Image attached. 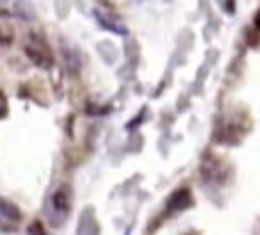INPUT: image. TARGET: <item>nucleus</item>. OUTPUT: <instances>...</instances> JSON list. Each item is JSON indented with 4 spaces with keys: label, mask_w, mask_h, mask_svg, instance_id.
Returning <instances> with one entry per match:
<instances>
[{
    "label": "nucleus",
    "mask_w": 260,
    "mask_h": 235,
    "mask_svg": "<svg viewBox=\"0 0 260 235\" xmlns=\"http://www.w3.org/2000/svg\"><path fill=\"white\" fill-rule=\"evenodd\" d=\"M23 50H25L27 59H30V62L35 64V66L44 69V71H46V69L53 66V62H55L53 50H50L48 41H46L41 35H37V32H32V35H27V37H25Z\"/></svg>",
    "instance_id": "1"
},
{
    "label": "nucleus",
    "mask_w": 260,
    "mask_h": 235,
    "mask_svg": "<svg viewBox=\"0 0 260 235\" xmlns=\"http://www.w3.org/2000/svg\"><path fill=\"white\" fill-rule=\"evenodd\" d=\"M189 206H192V192L183 187V190L171 194L169 204H167V210H169V213H180V210H187Z\"/></svg>",
    "instance_id": "2"
},
{
    "label": "nucleus",
    "mask_w": 260,
    "mask_h": 235,
    "mask_svg": "<svg viewBox=\"0 0 260 235\" xmlns=\"http://www.w3.org/2000/svg\"><path fill=\"white\" fill-rule=\"evenodd\" d=\"M50 206H53L55 213L67 215L71 210V190L69 187H59L53 196H50Z\"/></svg>",
    "instance_id": "3"
},
{
    "label": "nucleus",
    "mask_w": 260,
    "mask_h": 235,
    "mask_svg": "<svg viewBox=\"0 0 260 235\" xmlns=\"http://www.w3.org/2000/svg\"><path fill=\"white\" fill-rule=\"evenodd\" d=\"M14 41V18L9 12L0 9V46H9Z\"/></svg>",
    "instance_id": "4"
},
{
    "label": "nucleus",
    "mask_w": 260,
    "mask_h": 235,
    "mask_svg": "<svg viewBox=\"0 0 260 235\" xmlns=\"http://www.w3.org/2000/svg\"><path fill=\"white\" fill-rule=\"evenodd\" d=\"M62 55H64V64H67L69 71H71V73H78V71H80L82 59H80V53H78L73 46L62 44Z\"/></svg>",
    "instance_id": "5"
},
{
    "label": "nucleus",
    "mask_w": 260,
    "mask_h": 235,
    "mask_svg": "<svg viewBox=\"0 0 260 235\" xmlns=\"http://www.w3.org/2000/svg\"><path fill=\"white\" fill-rule=\"evenodd\" d=\"M0 217L9 219V222H21V208H18L16 204H12L9 199H3L0 196Z\"/></svg>",
    "instance_id": "6"
},
{
    "label": "nucleus",
    "mask_w": 260,
    "mask_h": 235,
    "mask_svg": "<svg viewBox=\"0 0 260 235\" xmlns=\"http://www.w3.org/2000/svg\"><path fill=\"white\" fill-rule=\"evenodd\" d=\"M96 18H99V25H103V27H108V30H112V32H126V27L121 25V23H114L117 21V18H112V16H108V14H103L99 9V12H96Z\"/></svg>",
    "instance_id": "7"
},
{
    "label": "nucleus",
    "mask_w": 260,
    "mask_h": 235,
    "mask_svg": "<svg viewBox=\"0 0 260 235\" xmlns=\"http://www.w3.org/2000/svg\"><path fill=\"white\" fill-rule=\"evenodd\" d=\"M16 14L23 18V21H35V9L30 7L27 0H18L16 3Z\"/></svg>",
    "instance_id": "8"
},
{
    "label": "nucleus",
    "mask_w": 260,
    "mask_h": 235,
    "mask_svg": "<svg viewBox=\"0 0 260 235\" xmlns=\"http://www.w3.org/2000/svg\"><path fill=\"white\" fill-rule=\"evenodd\" d=\"M7 112H9V105H7V96L0 91V119H5L7 117Z\"/></svg>",
    "instance_id": "9"
},
{
    "label": "nucleus",
    "mask_w": 260,
    "mask_h": 235,
    "mask_svg": "<svg viewBox=\"0 0 260 235\" xmlns=\"http://www.w3.org/2000/svg\"><path fill=\"white\" fill-rule=\"evenodd\" d=\"M27 233H30V235H46L44 233V226H41L39 222H32L30 228H27Z\"/></svg>",
    "instance_id": "10"
},
{
    "label": "nucleus",
    "mask_w": 260,
    "mask_h": 235,
    "mask_svg": "<svg viewBox=\"0 0 260 235\" xmlns=\"http://www.w3.org/2000/svg\"><path fill=\"white\" fill-rule=\"evenodd\" d=\"M3 3H7V0H0V5H3Z\"/></svg>",
    "instance_id": "11"
}]
</instances>
